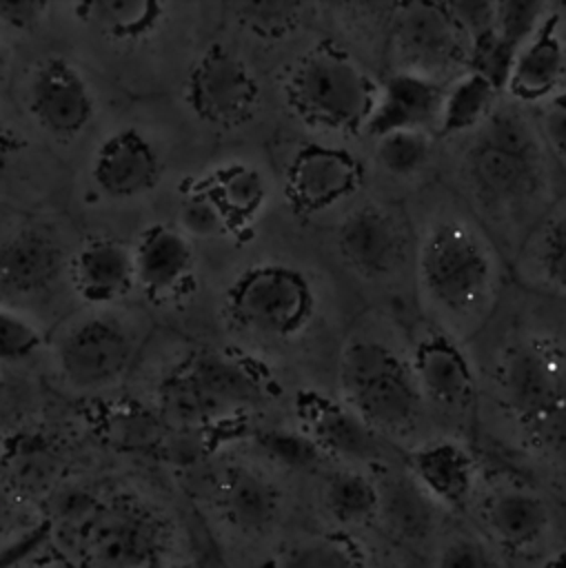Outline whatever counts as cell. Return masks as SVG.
Returning a JSON list of instances; mask_svg holds the SVG:
<instances>
[{
  "instance_id": "obj_1",
  "label": "cell",
  "mask_w": 566,
  "mask_h": 568,
  "mask_svg": "<svg viewBox=\"0 0 566 568\" xmlns=\"http://www.w3.org/2000/svg\"><path fill=\"white\" fill-rule=\"evenodd\" d=\"M417 282L426 302L446 320L479 315L495 286V260L486 240L457 217H442L417 246Z\"/></svg>"
},
{
  "instance_id": "obj_2",
  "label": "cell",
  "mask_w": 566,
  "mask_h": 568,
  "mask_svg": "<svg viewBox=\"0 0 566 568\" xmlns=\"http://www.w3.org/2000/svg\"><path fill=\"white\" fill-rule=\"evenodd\" d=\"M375 82L346 51L322 42L293 60L284 98L297 120L333 133L364 131L375 106Z\"/></svg>"
},
{
  "instance_id": "obj_3",
  "label": "cell",
  "mask_w": 566,
  "mask_h": 568,
  "mask_svg": "<svg viewBox=\"0 0 566 568\" xmlns=\"http://www.w3.org/2000/svg\"><path fill=\"white\" fill-rule=\"evenodd\" d=\"M464 169L473 193L486 206H522L542 189V140L517 109L497 106L477 129Z\"/></svg>"
},
{
  "instance_id": "obj_4",
  "label": "cell",
  "mask_w": 566,
  "mask_h": 568,
  "mask_svg": "<svg viewBox=\"0 0 566 568\" xmlns=\"http://www.w3.org/2000/svg\"><path fill=\"white\" fill-rule=\"evenodd\" d=\"M337 382L344 404L380 435L406 433L422 415L411 362L380 339H351L340 355Z\"/></svg>"
},
{
  "instance_id": "obj_5",
  "label": "cell",
  "mask_w": 566,
  "mask_h": 568,
  "mask_svg": "<svg viewBox=\"0 0 566 568\" xmlns=\"http://www.w3.org/2000/svg\"><path fill=\"white\" fill-rule=\"evenodd\" d=\"M506 406L539 446L566 448V366L537 339L511 344L497 364Z\"/></svg>"
},
{
  "instance_id": "obj_6",
  "label": "cell",
  "mask_w": 566,
  "mask_h": 568,
  "mask_svg": "<svg viewBox=\"0 0 566 568\" xmlns=\"http://www.w3.org/2000/svg\"><path fill=\"white\" fill-rule=\"evenodd\" d=\"M313 308L315 295L311 282L289 264H253L226 291L231 322L266 339H291L300 335L311 322Z\"/></svg>"
},
{
  "instance_id": "obj_7",
  "label": "cell",
  "mask_w": 566,
  "mask_h": 568,
  "mask_svg": "<svg viewBox=\"0 0 566 568\" xmlns=\"http://www.w3.org/2000/svg\"><path fill=\"white\" fill-rule=\"evenodd\" d=\"M140 348L135 328L107 311L69 322L53 342V359L64 382L78 390H102L118 382Z\"/></svg>"
},
{
  "instance_id": "obj_8",
  "label": "cell",
  "mask_w": 566,
  "mask_h": 568,
  "mask_svg": "<svg viewBox=\"0 0 566 568\" xmlns=\"http://www.w3.org/2000/svg\"><path fill=\"white\" fill-rule=\"evenodd\" d=\"M184 98L189 109L213 126H237L260 104V82L249 62L224 44L206 47L193 62Z\"/></svg>"
},
{
  "instance_id": "obj_9",
  "label": "cell",
  "mask_w": 566,
  "mask_h": 568,
  "mask_svg": "<svg viewBox=\"0 0 566 568\" xmlns=\"http://www.w3.org/2000/svg\"><path fill=\"white\" fill-rule=\"evenodd\" d=\"M395 71H411L442 80V71L466 69L468 42L453 22L446 4L413 2L402 4L393 29Z\"/></svg>"
},
{
  "instance_id": "obj_10",
  "label": "cell",
  "mask_w": 566,
  "mask_h": 568,
  "mask_svg": "<svg viewBox=\"0 0 566 568\" xmlns=\"http://www.w3.org/2000/svg\"><path fill=\"white\" fill-rule=\"evenodd\" d=\"M24 102L31 120L55 140L78 138L95 115V95L75 64L49 55L27 80Z\"/></svg>"
},
{
  "instance_id": "obj_11",
  "label": "cell",
  "mask_w": 566,
  "mask_h": 568,
  "mask_svg": "<svg viewBox=\"0 0 566 568\" xmlns=\"http://www.w3.org/2000/svg\"><path fill=\"white\" fill-rule=\"evenodd\" d=\"M362 175V164L348 151L311 142L291 155L284 171V189L297 211L320 213L355 195Z\"/></svg>"
},
{
  "instance_id": "obj_12",
  "label": "cell",
  "mask_w": 566,
  "mask_h": 568,
  "mask_svg": "<svg viewBox=\"0 0 566 568\" xmlns=\"http://www.w3.org/2000/svg\"><path fill=\"white\" fill-rule=\"evenodd\" d=\"M406 473L433 506L462 510L475 495L479 462L455 439H431L408 450Z\"/></svg>"
},
{
  "instance_id": "obj_13",
  "label": "cell",
  "mask_w": 566,
  "mask_h": 568,
  "mask_svg": "<svg viewBox=\"0 0 566 568\" xmlns=\"http://www.w3.org/2000/svg\"><path fill=\"white\" fill-rule=\"evenodd\" d=\"M89 173L102 195L111 200H133L158 184L162 160L138 129H118L93 151Z\"/></svg>"
},
{
  "instance_id": "obj_14",
  "label": "cell",
  "mask_w": 566,
  "mask_h": 568,
  "mask_svg": "<svg viewBox=\"0 0 566 568\" xmlns=\"http://www.w3.org/2000/svg\"><path fill=\"white\" fill-rule=\"evenodd\" d=\"M297 413L304 424V433L320 446L326 457L346 462L351 468L382 459L384 448L380 433H375L344 402L304 393L297 399Z\"/></svg>"
},
{
  "instance_id": "obj_15",
  "label": "cell",
  "mask_w": 566,
  "mask_h": 568,
  "mask_svg": "<svg viewBox=\"0 0 566 568\" xmlns=\"http://www.w3.org/2000/svg\"><path fill=\"white\" fill-rule=\"evenodd\" d=\"M446 82L411 71H393L380 82L364 133L382 138L393 131H437Z\"/></svg>"
},
{
  "instance_id": "obj_16",
  "label": "cell",
  "mask_w": 566,
  "mask_h": 568,
  "mask_svg": "<svg viewBox=\"0 0 566 568\" xmlns=\"http://www.w3.org/2000/svg\"><path fill=\"white\" fill-rule=\"evenodd\" d=\"M411 368L422 397L453 413L466 410L475 399V373L466 353L442 331L424 333L411 355Z\"/></svg>"
},
{
  "instance_id": "obj_17",
  "label": "cell",
  "mask_w": 566,
  "mask_h": 568,
  "mask_svg": "<svg viewBox=\"0 0 566 568\" xmlns=\"http://www.w3.org/2000/svg\"><path fill=\"white\" fill-rule=\"evenodd\" d=\"M486 537L508 555H528L539 548L553 526V515L542 495L508 484L491 493L482 510Z\"/></svg>"
},
{
  "instance_id": "obj_18",
  "label": "cell",
  "mask_w": 566,
  "mask_h": 568,
  "mask_svg": "<svg viewBox=\"0 0 566 568\" xmlns=\"http://www.w3.org/2000/svg\"><path fill=\"white\" fill-rule=\"evenodd\" d=\"M69 262L53 231L31 224L0 242V291L27 297L47 291Z\"/></svg>"
},
{
  "instance_id": "obj_19",
  "label": "cell",
  "mask_w": 566,
  "mask_h": 568,
  "mask_svg": "<svg viewBox=\"0 0 566 568\" xmlns=\"http://www.w3.org/2000/svg\"><path fill=\"white\" fill-rule=\"evenodd\" d=\"M342 257L366 277L388 275L404 255V229L395 213L377 204L351 211L337 229Z\"/></svg>"
},
{
  "instance_id": "obj_20",
  "label": "cell",
  "mask_w": 566,
  "mask_h": 568,
  "mask_svg": "<svg viewBox=\"0 0 566 568\" xmlns=\"http://www.w3.org/2000/svg\"><path fill=\"white\" fill-rule=\"evenodd\" d=\"M87 546L100 568H153L160 555V535L146 513L120 506L91 519Z\"/></svg>"
},
{
  "instance_id": "obj_21",
  "label": "cell",
  "mask_w": 566,
  "mask_h": 568,
  "mask_svg": "<svg viewBox=\"0 0 566 568\" xmlns=\"http://www.w3.org/2000/svg\"><path fill=\"white\" fill-rule=\"evenodd\" d=\"M135 286L151 297H175L193 277L195 255L191 240L178 229L162 222L142 229L133 242Z\"/></svg>"
},
{
  "instance_id": "obj_22",
  "label": "cell",
  "mask_w": 566,
  "mask_h": 568,
  "mask_svg": "<svg viewBox=\"0 0 566 568\" xmlns=\"http://www.w3.org/2000/svg\"><path fill=\"white\" fill-rule=\"evenodd\" d=\"M69 277L87 304L120 302L135 288L133 248L113 237H93L71 255Z\"/></svg>"
},
{
  "instance_id": "obj_23",
  "label": "cell",
  "mask_w": 566,
  "mask_h": 568,
  "mask_svg": "<svg viewBox=\"0 0 566 568\" xmlns=\"http://www.w3.org/2000/svg\"><path fill=\"white\" fill-rule=\"evenodd\" d=\"M169 390L173 410L180 417H211L222 408L244 402L251 386L231 362L215 355H200Z\"/></svg>"
},
{
  "instance_id": "obj_24",
  "label": "cell",
  "mask_w": 566,
  "mask_h": 568,
  "mask_svg": "<svg viewBox=\"0 0 566 568\" xmlns=\"http://www.w3.org/2000/svg\"><path fill=\"white\" fill-rule=\"evenodd\" d=\"M566 75V44L559 16L550 11L535 36L519 49L506 91L526 104H542L562 91Z\"/></svg>"
},
{
  "instance_id": "obj_25",
  "label": "cell",
  "mask_w": 566,
  "mask_h": 568,
  "mask_svg": "<svg viewBox=\"0 0 566 568\" xmlns=\"http://www.w3.org/2000/svg\"><path fill=\"white\" fill-rule=\"evenodd\" d=\"M218 501L226 521L249 535L269 530L277 521L282 508L277 486L246 466H231L224 470L218 484Z\"/></svg>"
},
{
  "instance_id": "obj_26",
  "label": "cell",
  "mask_w": 566,
  "mask_h": 568,
  "mask_svg": "<svg viewBox=\"0 0 566 568\" xmlns=\"http://www.w3.org/2000/svg\"><path fill=\"white\" fill-rule=\"evenodd\" d=\"M75 18L113 42H138L153 33L164 16L155 0H89L73 4Z\"/></svg>"
},
{
  "instance_id": "obj_27",
  "label": "cell",
  "mask_w": 566,
  "mask_h": 568,
  "mask_svg": "<svg viewBox=\"0 0 566 568\" xmlns=\"http://www.w3.org/2000/svg\"><path fill=\"white\" fill-rule=\"evenodd\" d=\"M322 506L340 528L366 526L380 517V486L360 468H337L324 477Z\"/></svg>"
},
{
  "instance_id": "obj_28",
  "label": "cell",
  "mask_w": 566,
  "mask_h": 568,
  "mask_svg": "<svg viewBox=\"0 0 566 568\" xmlns=\"http://www.w3.org/2000/svg\"><path fill=\"white\" fill-rule=\"evenodd\" d=\"M499 91L482 75L464 69L446 82L437 131L439 135H459L479 129L497 109Z\"/></svg>"
},
{
  "instance_id": "obj_29",
  "label": "cell",
  "mask_w": 566,
  "mask_h": 568,
  "mask_svg": "<svg viewBox=\"0 0 566 568\" xmlns=\"http://www.w3.org/2000/svg\"><path fill=\"white\" fill-rule=\"evenodd\" d=\"M206 184L231 222V229H244L257 217L269 197V186L264 175L244 162H229L218 166Z\"/></svg>"
},
{
  "instance_id": "obj_30",
  "label": "cell",
  "mask_w": 566,
  "mask_h": 568,
  "mask_svg": "<svg viewBox=\"0 0 566 568\" xmlns=\"http://www.w3.org/2000/svg\"><path fill=\"white\" fill-rule=\"evenodd\" d=\"M271 568H368V555L348 532L311 535L282 548Z\"/></svg>"
},
{
  "instance_id": "obj_31",
  "label": "cell",
  "mask_w": 566,
  "mask_h": 568,
  "mask_svg": "<svg viewBox=\"0 0 566 568\" xmlns=\"http://www.w3.org/2000/svg\"><path fill=\"white\" fill-rule=\"evenodd\" d=\"M377 486L380 517H384L397 532L413 535L415 530H422V526H426L428 508L433 506V501L415 486L408 473L400 477H386V481H377Z\"/></svg>"
},
{
  "instance_id": "obj_32",
  "label": "cell",
  "mask_w": 566,
  "mask_h": 568,
  "mask_svg": "<svg viewBox=\"0 0 566 568\" xmlns=\"http://www.w3.org/2000/svg\"><path fill=\"white\" fill-rule=\"evenodd\" d=\"M175 226L191 240H213L231 229L229 217L211 193L206 180L189 184L180 197L175 209Z\"/></svg>"
},
{
  "instance_id": "obj_33",
  "label": "cell",
  "mask_w": 566,
  "mask_h": 568,
  "mask_svg": "<svg viewBox=\"0 0 566 568\" xmlns=\"http://www.w3.org/2000/svg\"><path fill=\"white\" fill-rule=\"evenodd\" d=\"M433 155V135L426 131H393L375 138V162L393 178H413Z\"/></svg>"
},
{
  "instance_id": "obj_34",
  "label": "cell",
  "mask_w": 566,
  "mask_h": 568,
  "mask_svg": "<svg viewBox=\"0 0 566 568\" xmlns=\"http://www.w3.org/2000/svg\"><path fill=\"white\" fill-rule=\"evenodd\" d=\"M231 11L249 33L277 40L300 27L304 4L286 0H249L231 4Z\"/></svg>"
},
{
  "instance_id": "obj_35",
  "label": "cell",
  "mask_w": 566,
  "mask_h": 568,
  "mask_svg": "<svg viewBox=\"0 0 566 568\" xmlns=\"http://www.w3.org/2000/svg\"><path fill=\"white\" fill-rule=\"evenodd\" d=\"M431 568H508L504 552L477 532H451L433 550Z\"/></svg>"
},
{
  "instance_id": "obj_36",
  "label": "cell",
  "mask_w": 566,
  "mask_h": 568,
  "mask_svg": "<svg viewBox=\"0 0 566 568\" xmlns=\"http://www.w3.org/2000/svg\"><path fill=\"white\" fill-rule=\"evenodd\" d=\"M517 53L519 51L511 47L506 40H502L493 29L491 33H484L468 42L466 69L488 80L502 93L508 87Z\"/></svg>"
},
{
  "instance_id": "obj_37",
  "label": "cell",
  "mask_w": 566,
  "mask_h": 568,
  "mask_svg": "<svg viewBox=\"0 0 566 568\" xmlns=\"http://www.w3.org/2000/svg\"><path fill=\"white\" fill-rule=\"evenodd\" d=\"M550 4L539 0H504L495 2V33L517 51L535 36Z\"/></svg>"
},
{
  "instance_id": "obj_38",
  "label": "cell",
  "mask_w": 566,
  "mask_h": 568,
  "mask_svg": "<svg viewBox=\"0 0 566 568\" xmlns=\"http://www.w3.org/2000/svg\"><path fill=\"white\" fill-rule=\"evenodd\" d=\"M260 448L289 470H313L326 457L306 433L295 430H266L260 435Z\"/></svg>"
},
{
  "instance_id": "obj_39",
  "label": "cell",
  "mask_w": 566,
  "mask_h": 568,
  "mask_svg": "<svg viewBox=\"0 0 566 568\" xmlns=\"http://www.w3.org/2000/svg\"><path fill=\"white\" fill-rule=\"evenodd\" d=\"M535 255L544 282L566 295V209L546 222L537 237Z\"/></svg>"
},
{
  "instance_id": "obj_40",
  "label": "cell",
  "mask_w": 566,
  "mask_h": 568,
  "mask_svg": "<svg viewBox=\"0 0 566 568\" xmlns=\"http://www.w3.org/2000/svg\"><path fill=\"white\" fill-rule=\"evenodd\" d=\"M42 348V333L24 315L0 306V362L20 364Z\"/></svg>"
},
{
  "instance_id": "obj_41",
  "label": "cell",
  "mask_w": 566,
  "mask_h": 568,
  "mask_svg": "<svg viewBox=\"0 0 566 568\" xmlns=\"http://www.w3.org/2000/svg\"><path fill=\"white\" fill-rule=\"evenodd\" d=\"M446 9L466 38V42H473L475 38L491 33L495 29V2H477V0H459V2H446Z\"/></svg>"
},
{
  "instance_id": "obj_42",
  "label": "cell",
  "mask_w": 566,
  "mask_h": 568,
  "mask_svg": "<svg viewBox=\"0 0 566 568\" xmlns=\"http://www.w3.org/2000/svg\"><path fill=\"white\" fill-rule=\"evenodd\" d=\"M539 133L542 140L566 160V91L555 93L539 104Z\"/></svg>"
},
{
  "instance_id": "obj_43",
  "label": "cell",
  "mask_w": 566,
  "mask_h": 568,
  "mask_svg": "<svg viewBox=\"0 0 566 568\" xmlns=\"http://www.w3.org/2000/svg\"><path fill=\"white\" fill-rule=\"evenodd\" d=\"M51 4L40 0H0V24L11 31H31L49 13Z\"/></svg>"
},
{
  "instance_id": "obj_44",
  "label": "cell",
  "mask_w": 566,
  "mask_h": 568,
  "mask_svg": "<svg viewBox=\"0 0 566 568\" xmlns=\"http://www.w3.org/2000/svg\"><path fill=\"white\" fill-rule=\"evenodd\" d=\"M13 524V506L7 497V493L0 488V537H4L9 532Z\"/></svg>"
},
{
  "instance_id": "obj_45",
  "label": "cell",
  "mask_w": 566,
  "mask_h": 568,
  "mask_svg": "<svg viewBox=\"0 0 566 568\" xmlns=\"http://www.w3.org/2000/svg\"><path fill=\"white\" fill-rule=\"evenodd\" d=\"M535 568H566V548H559V550H553L548 555H544Z\"/></svg>"
},
{
  "instance_id": "obj_46",
  "label": "cell",
  "mask_w": 566,
  "mask_h": 568,
  "mask_svg": "<svg viewBox=\"0 0 566 568\" xmlns=\"http://www.w3.org/2000/svg\"><path fill=\"white\" fill-rule=\"evenodd\" d=\"M9 158H11V144H9L7 135L2 133V129H0V180H2V175L7 173Z\"/></svg>"
},
{
  "instance_id": "obj_47",
  "label": "cell",
  "mask_w": 566,
  "mask_h": 568,
  "mask_svg": "<svg viewBox=\"0 0 566 568\" xmlns=\"http://www.w3.org/2000/svg\"><path fill=\"white\" fill-rule=\"evenodd\" d=\"M7 71H9V49L0 40V82L7 78Z\"/></svg>"
},
{
  "instance_id": "obj_48",
  "label": "cell",
  "mask_w": 566,
  "mask_h": 568,
  "mask_svg": "<svg viewBox=\"0 0 566 568\" xmlns=\"http://www.w3.org/2000/svg\"><path fill=\"white\" fill-rule=\"evenodd\" d=\"M2 568H47V566L36 564V561H13V564H7Z\"/></svg>"
}]
</instances>
